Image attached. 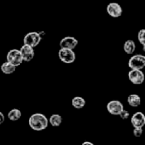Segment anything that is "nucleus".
<instances>
[{
	"label": "nucleus",
	"instance_id": "obj_16",
	"mask_svg": "<svg viewBox=\"0 0 145 145\" xmlns=\"http://www.w3.org/2000/svg\"><path fill=\"white\" fill-rule=\"evenodd\" d=\"M123 50L125 52L126 54H129L131 55L135 52L136 50V44L135 42H133L131 40H128L124 42V45H123Z\"/></svg>",
	"mask_w": 145,
	"mask_h": 145
},
{
	"label": "nucleus",
	"instance_id": "obj_11",
	"mask_svg": "<svg viewBox=\"0 0 145 145\" xmlns=\"http://www.w3.org/2000/svg\"><path fill=\"white\" fill-rule=\"evenodd\" d=\"M131 123L134 127H143L145 124V116L142 112H136L131 117Z\"/></svg>",
	"mask_w": 145,
	"mask_h": 145
},
{
	"label": "nucleus",
	"instance_id": "obj_22",
	"mask_svg": "<svg viewBox=\"0 0 145 145\" xmlns=\"http://www.w3.org/2000/svg\"><path fill=\"white\" fill-rule=\"evenodd\" d=\"M82 145H93V143L91 142H89V141H85V142H83Z\"/></svg>",
	"mask_w": 145,
	"mask_h": 145
},
{
	"label": "nucleus",
	"instance_id": "obj_5",
	"mask_svg": "<svg viewBox=\"0 0 145 145\" xmlns=\"http://www.w3.org/2000/svg\"><path fill=\"white\" fill-rule=\"evenodd\" d=\"M130 69H138L141 70L145 67V57L143 55H135L130 57L128 61Z\"/></svg>",
	"mask_w": 145,
	"mask_h": 145
},
{
	"label": "nucleus",
	"instance_id": "obj_6",
	"mask_svg": "<svg viewBox=\"0 0 145 145\" xmlns=\"http://www.w3.org/2000/svg\"><path fill=\"white\" fill-rule=\"evenodd\" d=\"M42 40V36L38 32H29L24 38V44H27L31 47H35L40 43Z\"/></svg>",
	"mask_w": 145,
	"mask_h": 145
},
{
	"label": "nucleus",
	"instance_id": "obj_14",
	"mask_svg": "<svg viewBox=\"0 0 145 145\" xmlns=\"http://www.w3.org/2000/svg\"><path fill=\"white\" fill-rule=\"evenodd\" d=\"M127 102L133 108H137L140 105L141 103V100H140V97L138 96V94H130L128 98H127Z\"/></svg>",
	"mask_w": 145,
	"mask_h": 145
},
{
	"label": "nucleus",
	"instance_id": "obj_3",
	"mask_svg": "<svg viewBox=\"0 0 145 145\" xmlns=\"http://www.w3.org/2000/svg\"><path fill=\"white\" fill-rule=\"evenodd\" d=\"M7 61L11 63V64L14 65L15 67L21 65L23 62V57H22L20 50L11 49V50L8 51L7 54Z\"/></svg>",
	"mask_w": 145,
	"mask_h": 145
},
{
	"label": "nucleus",
	"instance_id": "obj_18",
	"mask_svg": "<svg viewBox=\"0 0 145 145\" xmlns=\"http://www.w3.org/2000/svg\"><path fill=\"white\" fill-rule=\"evenodd\" d=\"M144 34H145V29H140V32L138 34V39L140 40V42L141 43V45L143 46V50L145 51V38H144Z\"/></svg>",
	"mask_w": 145,
	"mask_h": 145
},
{
	"label": "nucleus",
	"instance_id": "obj_7",
	"mask_svg": "<svg viewBox=\"0 0 145 145\" xmlns=\"http://www.w3.org/2000/svg\"><path fill=\"white\" fill-rule=\"evenodd\" d=\"M106 12L110 16V17H113V18H119V17L121 16L123 14V8L118 3H115V2H111L109 3L106 7Z\"/></svg>",
	"mask_w": 145,
	"mask_h": 145
},
{
	"label": "nucleus",
	"instance_id": "obj_21",
	"mask_svg": "<svg viewBox=\"0 0 145 145\" xmlns=\"http://www.w3.org/2000/svg\"><path fill=\"white\" fill-rule=\"evenodd\" d=\"M5 121V116L2 112H0V124H2Z\"/></svg>",
	"mask_w": 145,
	"mask_h": 145
},
{
	"label": "nucleus",
	"instance_id": "obj_8",
	"mask_svg": "<svg viewBox=\"0 0 145 145\" xmlns=\"http://www.w3.org/2000/svg\"><path fill=\"white\" fill-rule=\"evenodd\" d=\"M106 109L111 115H119L123 109V105L118 100H112L108 103Z\"/></svg>",
	"mask_w": 145,
	"mask_h": 145
},
{
	"label": "nucleus",
	"instance_id": "obj_20",
	"mask_svg": "<svg viewBox=\"0 0 145 145\" xmlns=\"http://www.w3.org/2000/svg\"><path fill=\"white\" fill-rule=\"evenodd\" d=\"M119 115H120V117L123 119V120H126V119L129 117V112L127 111V110H124V108H123Z\"/></svg>",
	"mask_w": 145,
	"mask_h": 145
},
{
	"label": "nucleus",
	"instance_id": "obj_10",
	"mask_svg": "<svg viewBox=\"0 0 145 145\" xmlns=\"http://www.w3.org/2000/svg\"><path fill=\"white\" fill-rule=\"evenodd\" d=\"M77 44H78V40L74 37L72 36L64 37L59 42V45L61 48H68V49H72V50L76 47Z\"/></svg>",
	"mask_w": 145,
	"mask_h": 145
},
{
	"label": "nucleus",
	"instance_id": "obj_13",
	"mask_svg": "<svg viewBox=\"0 0 145 145\" xmlns=\"http://www.w3.org/2000/svg\"><path fill=\"white\" fill-rule=\"evenodd\" d=\"M72 105L74 106V108L76 109H81L83 108L84 106L86 105V101L84 99L83 97H80V96H75L72 98Z\"/></svg>",
	"mask_w": 145,
	"mask_h": 145
},
{
	"label": "nucleus",
	"instance_id": "obj_15",
	"mask_svg": "<svg viewBox=\"0 0 145 145\" xmlns=\"http://www.w3.org/2000/svg\"><path fill=\"white\" fill-rule=\"evenodd\" d=\"M48 123H50V124L54 127L59 126L62 123V117L59 114H53L51 115V117L49 118Z\"/></svg>",
	"mask_w": 145,
	"mask_h": 145
},
{
	"label": "nucleus",
	"instance_id": "obj_2",
	"mask_svg": "<svg viewBox=\"0 0 145 145\" xmlns=\"http://www.w3.org/2000/svg\"><path fill=\"white\" fill-rule=\"evenodd\" d=\"M59 57L63 63L66 64H72L75 60V53L72 49L68 48H60L59 51Z\"/></svg>",
	"mask_w": 145,
	"mask_h": 145
},
{
	"label": "nucleus",
	"instance_id": "obj_1",
	"mask_svg": "<svg viewBox=\"0 0 145 145\" xmlns=\"http://www.w3.org/2000/svg\"><path fill=\"white\" fill-rule=\"evenodd\" d=\"M28 124H29L30 128H32V130L42 131V130L47 128L48 119L42 113H34L28 119Z\"/></svg>",
	"mask_w": 145,
	"mask_h": 145
},
{
	"label": "nucleus",
	"instance_id": "obj_4",
	"mask_svg": "<svg viewBox=\"0 0 145 145\" xmlns=\"http://www.w3.org/2000/svg\"><path fill=\"white\" fill-rule=\"evenodd\" d=\"M128 79L134 85H140L144 81V74L138 69H131L128 72Z\"/></svg>",
	"mask_w": 145,
	"mask_h": 145
},
{
	"label": "nucleus",
	"instance_id": "obj_17",
	"mask_svg": "<svg viewBox=\"0 0 145 145\" xmlns=\"http://www.w3.org/2000/svg\"><path fill=\"white\" fill-rule=\"evenodd\" d=\"M22 116V112L20 111L19 109H16V108H13L11 109L8 114V117L10 119V121H18Z\"/></svg>",
	"mask_w": 145,
	"mask_h": 145
},
{
	"label": "nucleus",
	"instance_id": "obj_23",
	"mask_svg": "<svg viewBox=\"0 0 145 145\" xmlns=\"http://www.w3.org/2000/svg\"><path fill=\"white\" fill-rule=\"evenodd\" d=\"M45 1H47V0H45Z\"/></svg>",
	"mask_w": 145,
	"mask_h": 145
},
{
	"label": "nucleus",
	"instance_id": "obj_9",
	"mask_svg": "<svg viewBox=\"0 0 145 145\" xmlns=\"http://www.w3.org/2000/svg\"><path fill=\"white\" fill-rule=\"evenodd\" d=\"M20 52H21L22 57H23V61H30L32 60L34 57V55H35V52H34L33 47L27 45V44H24L20 49Z\"/></svg>",
	"mask_w": 145,
	"mask_h": 145
},
{
	"label": "nucleus",
	"instance_id": "obj_19",
	"mask_svg": "<svg viewBox=\"0 0 145 145\" xmlns=\"http://www.w3.org/2000/svg\"><path fill=\"white\" fill-rule=\"evenodd\" d=\"M142 134V127H134V135L135 137H140Z\"/></svg>",
	"mask_w": 145,
	"mask_h": 145
},
{
	"label": "nucleus",
	"instance_id": "obj_12",
	"mask_svg": "<svg viewBox=\"0 0 145 145\" xmlns=\"http://www.w3.org/2000/svg\"><path fill=\"white\" fill-rule=\"evenodd\" d=\"M16 67L14 65H12L11 63L8 61H6L4 63H2L1 67H0V70L2 71V72H4L5 74H10L12 72H15Z\"/></svg>",
	"mask_w": 145,
	"mask_h": 145
}]
</instances>
